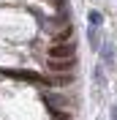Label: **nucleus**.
Here are the masks:
<instances>
[{
	"mask_svg": "<svg viewBox=\"0 0 117 120\" xmlns=\"http://www.w3.org/2000/svg\"><path fill=\"white\" fill-rule=\"evenodd\" d=\"M98 52H101V63H103V66H114L117 55H114V46H112V44H103Z\"/></svg>",
	"mask_w": 117,
	"mask_h": 120,
	"instance_id": "obj_5",
	"label": "nucleus"
},
{
	"mask_svg": "<svg viewBox=\"0 0 117 120\" xmlns=\"http://www.w3.org/2000/svg\"><path fill=\"white\" fill-rule=\"evenodd\" d=\"M41 82L52 85V87H66V85L76 82V74H46V76H41Z\"/></svg>",
	"mask_w": 117,
	"mask_h": 120,
	"instance_id": "obj_4",
	"label": "nucleus"
},
{
	"mask_svg": "<svg viewBox=\"0 0 117 120\" xmlns=\"http://www.w3.org/2000/svg\"><path fill=\"white\" fill-rule=\"evenodd\" d=\"M109 115H112V120H117V104H114V106L109 109Z\"/></svg>",
	"mask_w": 117,
	"mask_h": 120,
	"instance_id": "obj_10",
	"label": "nucleus"
},
{
	"mask_svg": "<svg viewBox=\"0 0 117 120\" xmlns=\"http://www.w3.org/2000/svg\"><path fill=\"white\" fill-rule=\"evenodd\" d=\"M52 6H57L60 11H63V8H66V0H52Z\"/></svg>",
	"mask_w": 117,
	"mask_h": 120,
	"instance_id": "obj_9",
	"label": "nucleus"
},
{
	"mask_svg": "<svg viewBox=\"0 0 117 120\" xmlns=\"http://www.w3.org/2000/svg\"><path fill=\"white\" fill-rule=\"evenodd\" d=\"M76 63H79V57H73V60H49V74H76V71H71V68H76Z\"/></svg>",
	"mask_w": 117,
	"mask_h": 120,
	"instance_id": "obj_3",
	"label": "nucleus"
},
{
	"mask_svg": "<svg viewBox=\"0 0 117 120\" xmlns=\"http://www.w3.org/2000/svg\"><path fill=\"white\" fill-rule=\"evenodd\" d=\"M93 85L106 87V74H103V66H95V68H93Z\"/></svg>",
	"mask_w": 117,
	"mask_h": 120,
	"instance_id": "obj_7",
	"label": "nucleus"
},
{
	"mask_svg": "<svg viewBox=\"0 0 117 120\" xmlns=\"http://www.w3.org/2000/svg\"><path fill=\"white\" fill-rule=\"evenodd\" d=\"M44 104L49 106V112L55 120H71L73 112L79 109V101L63 93H44Z\"/></svg>",
	"mask_w": 117,
	"mask_h": 120,
	"instance_id": "obj_1",
	"label": "nucleus"
},
{
	"mask_svg": "<svg viewBox=\"0 0 117 120\" xmlns=\"http://www.w3.org/2000/svg\"><path fill=\"white\" fill-rule=\"evenodd\" d=\"M87 44L93 46L95 52L103 46V41H101V33H98V27H87Z\"/></svg>",
	"mask_w": 117,
	"mask_h": 120,
	"instance_id": "obj_6",
	"label": "nucleus"
},
{
	"mask_svg": "<svg viewBox=\"0 0 117 120\" xmlns=\"http://www.w3.org/2000/svg\"><path fill=\"white\" fill-rule=\"evenodd\" d=\"M87 22H90V27H101L103 25V14L93 8V11H87Z\"/></svg>",
	"mask_w": 117,
	"mask_h": 120,
	"instance_id": "obj_8",
	"label": "nucleus"
},
{
	"mask_svg": "<svg viewBox=\"0 0 117 120\" xmlns=\"http://www.w3.org/2000/svg\"><path fill=\"white\" fill-rule=\"evenodd\" d=\"M49 60H73L76 57V41H57L46 49Z\"/></svg>",
	"mask_w": 117,
	"mask_h": 120,
	"instance_id": "obj_2",
	"label": "nucleus"
}]
</instances>
